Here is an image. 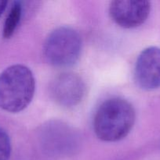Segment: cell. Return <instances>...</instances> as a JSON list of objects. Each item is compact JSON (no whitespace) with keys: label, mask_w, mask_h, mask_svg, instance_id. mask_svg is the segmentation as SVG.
Masks as SVG:
<instances>
[{"label":"cell","mask_w":160,"mask_h":160,"mask_svg":"<svg viewBox=\"0 0 160 160\" xmlns=\"http://www.w3.org/2000/svg\"><path fill=\"white\" fill-rule=\"evenodd\" d=\"M135 120V110L128 101L121 98H110L100 105L94 115V132L100 140L117 142L128 135Z\"/></svg>","instance_id":"obj_1"},{"label":"cell","mask_w":160,"mask_h":160,"mask_svg":"<svg viewBox=\"0 0 160 160\" xmlns=\"http://www.w3.org/2000/svg\"><path fill=\"white\" fill-rule=\"evenodd\" d=\"M35 90V81L28 67L12 65L0 73V108L16 113L30 104Z\"/></svg>","instance_id":"obj_2"},{"label":"cell","mask_w":160,"mask_h":160,"mask_svg":"<svg viewBox=\"0 0 160 160\" xmlns=\"http://www.w3.org/2000/svg\"><path fill=\"white\" fill-rule=\"evenodd\" d=\"M82 50V39L75 29L60 27L45 41L43 53L47 62L56 67H69L77 62Z\"/></svg>","instance_id":"obj_3"},{"label":"cell","mask_w":160,"mask_h":160,"mask_svg":"<svg viewBox=\"0 0 160 160\" xmlns=\"http://www.w3.org/2000/svg\"><path fill=\"white\" fill-rule=\"evenodd\" d=\"M50 92L60 106L74 107L79 104L86 94V85L81 77L74 73H62L51 81Z\"/></svg>","instance_id":"obj_4"},{"label":"cell","mask_w":160,"mask_h":160,"mask_svg":"<svg viewBox=\"0 0 160 160\" xmlns=\"http://www.w3.org/2000/svg\"><path fill=\"white\" fill-rule=\"evenodd\" d=\"M150 10V2L145 0H116L109 6L111 19L124 28H136L144 23Z\"/></svg>","instance_id":"obj_5"},{"label":"cell","mask_w":160,"mask_h":160,"mask_svg":"<svg viewBox=\"0 0 160 160\" xmlns=\"http://www.w3.org/2000/svg\"><path fill=\"white\" fill-rule=\"evenodd\" d=\"M134 78L141 88L152 91L160 88V48L151 46L138 56Z\"/></svg>","instance_id":"obj_6"},{"label":"cell","mask_w":160,"mask_h":160,"mask_svg":"<svg viewBox=\"0 0 160 160\" xmlns=\"http://www.w3.org/2000/svg\"><path fill=\"white\" fill-rule=\"evenodd\" d=\"M22 15V5L19 1L13 3L11 9L8 13L7 17L4 23L3 30V38L6 39L12 37L14 31L17 29Z\"/></svg>","instance_id":"obj_7"},{"label":"cell","mask_w":160,"mask_h":160,"mask_svg":"<svg viewBox=\"0 0 160 160\" xmlns=\"http://www.w3.org/2000/svg\"><path fill=\"white\" fill-rule=\"evenodd\" d=\"M10 154V139L7 132L0 127V160H9Z\"/></svg>","instance_id":"obj_8"},{"label":"cell","mask_w":160,"mask_h":160,"mask_svg":"<svg viewBox=\"0 0 160 160\" xmlns=\"http://www.w3.org/2000/svg\"><path fill=\"white\" fill-rule=\"evenodd\" d=\"M7 1H4V0H0V17L3 14V12H4L5 9H6V6H7Z\"/></svg>","instance_id":"obj_9"}]
</instances>
